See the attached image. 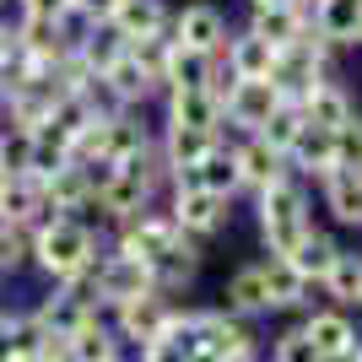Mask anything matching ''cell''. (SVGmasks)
I'll list each match as a JSON object with an SVG mask.
<instances>
[{"mask_svg": "<svg viewBox=\"0 0 362 362\" xmlns=\"http://www.w3.org/2000/svg\"><path fill=\"white\" fill-rule=\"evenodd\" d=\"M314 233V216H308V189H303L298 173H281V179H271L265 189H259V238H265V249L271 255L287 259L292 249H298L303 238Z\"/></svg>", "mask_w": 362, "mask_h": 362, "instance_id": "cell-1", "label": "cell"}, {"mask_svg": "<svg viewBox=\"0 0 362 362\" xmlns=\"http://www.w3.org/2000/svg\"><path fill=\"white\" fill-rule=\"evenodd\" d=\"M33 259L54 276V287L81 276L98 259V238H92L87 222H76V216H49L38 233H33Z\"/></svg>", "mask_w": 362, "mask_h": 362, "instance_id": "cell-2", "label": "cell"}, {"mask_svg": "<svg viewBox=\"0 0 362 362\" xmlns=\"http://www.w3.org/2000/svg\"><path fill=\"white\" fill-rule=\"evenodd\" d=\"M146 292H157L151 265H141V259H130V255L92 259V303H98V308H124V303L146 298Z\"/></svg>", "mask_w": 362, "mask_h": 362, "instance_id": "cell-3", "label": "cell"}, {"mask_svg": "<svg viewBox=\"0 0 362 362\" xmlns=\"http://www.w3.org/2000/svg\"><path fill=\"white\" fill-rule=\"evenodd\" d=\"M184 233H179V222L168 211H141L136 222H124V238H119V255H130V259H141V265H163L173 249H184Z\"/></svg>", "mask_w": 362, "mask_h": 362, "instance_id": "cell-4", "label": "cell"}, {"mask_svg": "<svg viewBox=\"0 0 362 362\" xmlns=\"http://www.w3.org/2000/svg\"><path fill=\"white\" fill-rule=\"evenodd\" d=\"M168 319H173L168 292H146V298L124 303V308H108V330L119 335V346H157V335L168 330Z\"/></svg>", "mask_w": 362, "mask_h": 362, "instance_id": "cell-5", "label": "cell"}, {"mask_svg": "<svg viewBox=\"0 0 362 362\" xmlns=\"http://www.w3.org/2000/svg\"><path fill=\"white\" fill-rule=\"evenodd\" d=\"M303 335H308V341H314V351L325 362H346L351 351L362 346V335H357V319L346 314V308H308V314H303V325H298Z\"/></svg>", "mask_w": 362, "mask_h": 362, "instance_id": "cell-6", "label": "cell"}, {"mask_svg": "<svg viewBox=\"0 0 362 362\" xmlns=\"http://www.w3.org/2000/svg\"><path fill=\"white\" fill-rule=\"evenodd\" d=\"M173 49H189V54L216 60L227 49V16L216 11V6H206V0L184 6V11L173 16Z\"/></svg>", "mask_w": 362, "mask_h": 362, "instance_id": "cell-7", "label": "cell"}, {"mask_svg": "<svg viewBox=\"0 0 362 362\" xmlns=\"http://www.w3.org/2000/svg\"><path fill=\"white\" fill-rule=\"evenodd\" d=\"M281 103H287V98H281L276 81H233V92H227V103H222V119L249 130V136H259V124L271 119Z\"/></svg>", "mask_w": 362, "mask_h": 362, "instance_id": "cell-8", "label": "cell"}, {"mask_svg": "<svg viewBox=\"0 0 362 362\" xmlns=\"http://www.w3.org/2000/svg\"><path fill=\"white\" fill-rule=\"evenodd\" d=\"M49 216H54V211L44 206V184H33L28 173H6V179H0V222H6V227L38 233Z\"/></svg>", "mask_w": 362, "mask_h": 362, "instance_id": "cell-9", "label": "cell"}, {"mask_svg": "<svg viewBox=\"0 0 362 362\" xmlns=\"http://www.w3.org/2000/svg\"><path fill=\"white\" fill-rule=\"evenodd\" d=\"M92 314H103V308H98L92 298H81V292H71V287H54L38 308H33V319L44 325V335H60V341H71Z\"/></svg>", "mask_w": 362, "mask_h": 362, "instance_id": "cell-10", "label": "cell"}, {"mask_svg": "<svg viewBox=\"0 0 362 362\" xmlns=\"http://www.w3.org/2000/svg\"><path fill=\"white\" fill-rule=\"evenodd\" d=\"M173 222H179L184 238H206L227 222V200L211 195V189H173Z\"/></svg>", "mask_w": 362, "mask_h": 362, "instance_id": "cell-11", "label": "cell"}, {"mask_svg": "<svg viewBox=\"0 0 362 362\" xmlns=\"http://www.w3.org/2000/svg\"><path fill=\"white\" fill-rule=\"evenodd\" d=\"M303 124H319V130H341V124H351L357 119V103H351V92L341 87V81H319V87H308L303 92Z\"/></svg>", "mask_w": 362, "mask_h": 362, "instance_id": "cell-12", "label": "cell"}, {"mask_svg": "<svg viewBox=\"0 0 362 362\" xmlns=\"http://www.w3.org/2000/svg\"><path fill=\"white\" fill-rule=\"evenodd\" d=\"M314 33L330 49L362 44V0H314Z\"/></svg>", "mask_w": 362, "mask_h": 362, "instance_id": "cell-13", "label": "cell"}, {"mask_svg": "<svg viewBox=\"0 0 362 362\" xmlns=\"http://www.w3.org/2000/svg\"><path fill=\"white\" fill-rule=\"evenodd\" d=\"M308 28H314V11H308V6H271V11H255V22H249V33L265 38L276 54L292 49Z\"/></svg>", "mask_w": 362, "mask_h": 362, "instance_id": "cell-14", "label": "cell"}, {"mask_svg": "<svg viewBox=\"0 0 362 362\" xmlns=\"http://www.w3.org/2000/svg\"><path fill=\"white\" fill-rule=\"evenodd\" d=\"M151 184H157V179L119 168V173H114V184H103V189H98V206H103L108 216H119V222H136V216L146 211V200H151Z\"/></svg>", "mask_w": 362, "mask_h": 362, "instance_id": "cell-15", "label": "cell"}, {"mask_svg": "<svg viewBox=\"0 0 362 362\" xmlns=\"http://www.w3.org/2000/svg\"><path fill=\"white\" fill-rule=\"evenodd\" d=\"M319 189H325V211H330L341 227H362V173H357V168H335V173H325Z\"/></svg>", "mask_w": 362, "mask_h": 362, "instance_id": "cell-16", "label": "cell"}, {"mask_svg": "<svg viewBox=\"0 0 362 362\" xmlns=\"http://www.w3.org/2000/svg\"><path fill=\"white\" fill-rule=\"evenodd\" d=\"M168 124H184V130H222V103H216L206 87L189 92H168Z\"/></svg>", "mask_w": 362, "mask_h": 362, "instance_id": "cell-17", "label": "cell"}, {"mask_svg": "<svg viewBox=\"0 0 362 362\" xmlns=\"http://www.w3.org/2000/svg\"><path fill=\"white\" fill-rule=\"evenodd\" d=\"M108 28L119 33L124 44H136V38H157V33H168V11H163V0H119L114 16H108Z\"/></svg>", "mask_w": 362, "mask_h": 362, "instance_id": "cell-18", "label": "cell"}, {"mask_svg": "<svg viewBox=\"0 0 362 362\" xmlns=\"http://www.w3.org/2000/svg\"><path fill=\"white\" fill-rule=\"evenodd\" d=\"M287 168H298V173H308V179H325V173H335V130L303 124L298 146L287 151Z\"/></svg>", "mask_w": 362, "mask_h": 362, "instance_id": "cell-19", "label": "cell"}, {"mask_svg": "<svg viewBox=\"0 0 362 362\" xmlns=\"http://www.w3.org/2000/svg\"><path fill=\"white\" fill-rule=\"evenodd\" d=\"M227 71L238 81H271L276 49L265 38H255V33H238V38H227Z\"/></svg>", "mask_w": 362, "mask_h": 362, "instance_id": "cell-20", "label": "cell"}, {"mask_svg": "<svg viewBox=\"0 0 362 362\" xmlns=\"http://www.w3.org/2000/svg\"><path fill=\"white\" fill-rule=\"evenodd\" d=\"M341 255H346V249H341V243H335L330 233H319V227H314V233H308V238H303L298 249L287 255V265L303 276V281H308V287H319V281L330 276V265H335Z\"/></svg>", "mask_w": 362, "mask_h": 362, "instance_id": "cell-21", "label": "cell"}, {"mask_svg": "<svg viewBox=\"0 0 362 362\" xmlns=\"http://www.w3.org/2000/svg\"><path fill=\"white\" fill-rule=\"evenodd\" d=\"M233 157H238L243 189H265L271 179H281V173H287V157H281V151H271L259 136H249L243 146H233Z\"/></svg>", "mask_w": 362, "mask_h": 362, "instance_id": "cell-22", "label": "cell"}, {"mask_svg": "<svg viewBox=\"0 0 362 362\" xmlns=\"http://www.w3.org/2000/svg\"><path fill=\"white\" fill-rule=\"evenodd\" d=\"M227 314L233 319H243V325H249V319L255 314H271V298H265V281H259V265H243V271H233L227 276Z\"/></svg>", "mask_w": 362, "mask_h": 362, "instance_id": "cell-23", "label": "cell"}, {"mask_svg": "<svg viewBox=\"0 0 362 362\" xmlns=\"http://www.w3.org/2000/svg\"><path fill=\"white\" fill-rule=\"evenodd\" d=\"M98 87L108 92V103H141V98H146L151 87H157V81H151L146 71H141L136 60H130V44H124V54L114 65H108L103 76H98Z\"/></svg>", "mask_w": 362, "mask_h": 362, "instance_id": "cell-24", "label": "cell"}, {"mask_svg": "<svg viewBox=\"0 0 362 362\" xmlns=\"http://www.w3.org/2000/svg\"><path fill=\"white\" fill-rule=\"evenodd\" d=\"M259 281H265V298H271V308H303V303H308V281H303V276L292 271L281 255L259 259Z\"/></svg>", "mask_w": 362, "mask_h": 362, "instance_id": "cell-25", "label": "cell"}, {"mask_svg": "<svg viewBox=\"0 0 362 362\" xmlns=\"http://www.w3.org/2000/svg\"><path fill=\"white\" fill-rule=\"evenodd\" d=\"M60 168H71V146L60 136H49V130H33L28 136V157H22V173L33 184H49Z\"/></svg>", "mask_w": 362, "mask_h": 362, "instance_id": "cell-26", "label": "cell"}, {"mask_svg": "<svg viewBox=\"0 0 362 362\" xmlns=\"http://www.w3.org/2000/svg\"><path fill=\"white\" fill-rule=\"evenodd\" d=\"M195 179H200V189H211V195H222V200L238 195L243 179H238V157H233V146H222V141H216V146L195 163Z\"/></svg>", "mask_w": 362, "mask_h": 362, "instance_id": "cell-27", "label": "cell"}, {"mask_svg": "<svg viewBox=\"0 0 362 362\" xmlns=\"http://www.w3.org/2000/svg\"><path fill=\"white\" fill-rule=\"evenodd\" d=\"M124 54V38L114 28H108V22H98V28L87 33V38H81V44H76V65H81V71L92 76V81H98V76L108 71V65L119 60Z\"/></svg>", "mask_w": 362, "mask_h": 362, "instance_id": "cell-28", "label": "cell"}, {"mask_svg": "<svg viewBox=\"0 0 362 362\" xmlns=\"http://www.w3.org/2000/svg\"><path fill=\"white\" fill-rule=\"evenodd\" d=\"M211 146H216L211 130H184V124H168V136H163V163L179 173V168H195Z\"/></svg>", "mask_w": 362, "mask_h": 362, "instance_id": "cell-29", "label": "cell"}, {"mask_svg": "<svg viewBox=\"0 0 362 362\" xmlns=\"http://www.w3.org/2000/svg\"><path fill=\"white\" fill-rule=\"evenodd\" d=\"M92 200V184H87V173H81V168H60V173H54V179L44 184V206L54 216H65V211H76V206H87Z\"/></svg>", "mask_w": 362, "mask_h": 362, "instance_id": "cell-30", "label": "cell"}, {"mask_svg": "<svg viewBox=\"0 0 362 362\" xmlns=\"http://www.w3.org/2000/svg\"><path fill=\"white\" fill-rule=\"evenodd\" d=\"M65 346H71L76 362H108L114 351H119V335L108 330V319H103V314H92L87 325H81V330L65 341Z\"/></svg>", "mask_w": 362, "mask_h": 362, "instance_id": "cell-31", "label": "cell"}, {"mask_svg": "<svg viewBox=\"0 0 362 362\" xmlns=\"http://www.w3.org/2000/svg\"><path fill=\"white\" fill-rule=\"evenodd\" d=\"M319 287H325V298H330L335 308H357L362 303V255H341Z\"/></svg>", "mask_w": 362, "mask_h": 362, "instance_id": "cell-32", "label": "cell"}, {"mask_svg": "<svg viewBox=\"0 0 362 362\" xmlns=\"http://www.w3.org/2000/svg\"><path fill=\"white\" fill-rule=\"evenodd\" d=\"M298 136H303V108H298V103H281L271 119L259 124V141H265L271 151H281V157L298 146Z\"/></svg>", "mask_w": 362, "mask_h": 362, "instance_id": "cell-33", "label": "cell"}, {"mask_svg": "<svg viewBox=\"0 0 362 362\" xmlns=\"http://www.w3.org/2000/svg\"><path fill=\"white\" fill-rule=\"evenodd\" d=\"M130 60H136L151 81H163L168 60H173V38H168V33H157V38H136V44H130Z\"/></svg>", "mask_w": 362, "mask_h": 362, "instance_id": "cell-34", "label": "cell"}, {"mask_svg": "<svg viewBox=\"0 0 362 362\" xmlns=\"http://www.w3.org/2000/svg\"><path fill=\"white\" fill-rule=\"evenodd\" d=\"M271 362H325V357L314 351V341H308L298 325H287V330L271 341Z\"/></svg>", "mask_w": 362, "mask_h": 362, "instance_id": "cell-35", "label": "cell"}, {"mask_svg": "<svg viewBox=\"0 0 362 362\" xmlns=\"http://www.w3.org/2000/svg\"><path fill=\"white\" fill-rule=\"evenodd\" d=\"M28 255H33V233H22V227H6V222H0V276L16 271Z\"/></svg>", "mask_w": 362, "mask_h": 362, "instance_id": "cell-36", "label": "cell"}, {"mask_svg": "<svg viewBox=\"0 0 362 362\" xmlns=\"http://www.w3.org/2000/svg\"><path fill=\"white\" fill-rule=\"evenodd\" d=\"M335 168H357L362 173V114L335 130Z\"/></svg>", "mask_w": 362, "mask_h": 362, "instance_id": "cell-37", "label": "cell"}, {"mask_svg": "<svg viewBox=\"0 0 362 362\" xmlns=\"http://www.w3.org/2000/svg\"><path fill=\"white\" fill-rule=\"evenodd\" d=\"M28 16H33V22H54V28H60L65 16H71V0H28Z\"/></svg>", "mask_w": 362, "mask_h": 362, "instance_id": "cell-38", "label": "cell"}, {"mask_svg": "<svg viewBox=\"0 0 362 362\" xmlns=\"http://www.w3.org/2000/svg\"><path fill=\"white\" fill-rule=\"evenodd\" d=\"M114 6H119V0H71V11H81L92 28H98V22H108V16H114Z\"/></svg>", "mask_w": 362, "mask_h": 362, "instance_id": "cell-39", "label": "cell"}, {"mask_svg": "<svg viewBox=\"0 0 362 362\" xmlns=\"http://www.w3.org/2000/svg\"><path fill=\"white\" fill-rule=\"evenodd\" d=\"M271 6H308V0H255V11H271Z\"/></svg>", "mask_w": 362, "mask_h": 362, "instance_id": "cell-40", "label": "cell"}, {"mask_svg": "<svg viewBox=\"0 0 362 362\" xmlns=\"http://www.w3.org/2000/svg\"><path fill=\"white\" fill-rule=\"evenodd\" d=\"M233 362H265V357H259V351H243V357H233Z\"/></svg>", "mask_w": 362, "mask_h": 362, "instance_id": "cell-41", "label": "cell"}, {"mask_svg": "<svg viewBox=\"0 0 362 362\" xmlns=\"http://www.w3.org/2000/svg\"><path fill=\"white\" fill-rule=\"evenodd\" d=\"M22 362H54V357H49V351H38V357H22Z\"/></svg>", "mask_w": 362, "mask_h": 362, "instance_id": "cell-42", "label": "cell"}, {"mask_svg": "<svg viewBox=\"0 0 362 362\" xmlns=\"http://www.w3.org/2000/svg\"><path fill=\"white\" fill-rule=\"evenodd\" d=\"M0 173H6V136H0Z\"/></svg>", "mask_w": 362, "mask_h": 362, "instance_id": "cell-43", "label": "cell"}, {"mask_svg": "<svg viewBox=\"0 0 362 362\" xmlns=\"http://www.w3.org/2000/svg\"><path fill=\"white\" fill-rule=\"evenodd\" d=\"M0 314H6V303H0Z\"/></svg>", "mask_w": 362, "mask_h": 362, "instance_id": "cell-44", "label": "cell"}, {"mask_svg": "<svg viewBox=\"0 0 362 362\" xmlns=\"http://www.w3.org/2000/svg\"><path fill=\"white\" fill-rule=\"evenodd\" d=\"M0 179H6V173H0Z\"/></svg>", "mask_w": 362, "mask_h": 362, "instance_id": "cell-45", "label": "cell"}, {"mask_svg": "<svg viewBox=\"0 0 362 362\" xmlns=\"http://www.w3.org/2000/svg\"><path fill=\"white\" fill-rule=\"evenodd\" d=\"M357 308H362V303H357Z\"/></svg>", "mask_w": 362, "mask_h": 362, "instance_id": "cell-46", "label": "cell"}]
</instances>
